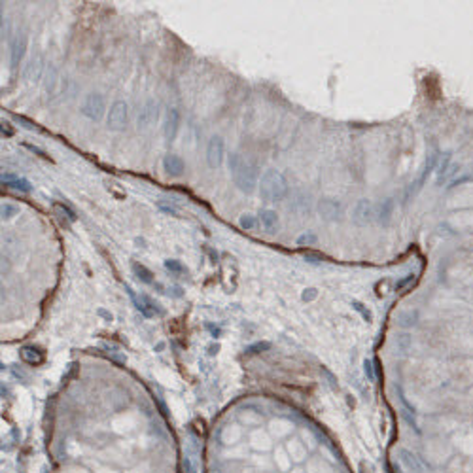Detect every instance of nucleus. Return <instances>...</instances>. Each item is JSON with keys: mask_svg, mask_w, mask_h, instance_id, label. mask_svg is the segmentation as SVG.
I'll list each match as a JSON object with an SVG mask.
<instances>
[{"mask_svg": "<svg viewBox=\"0 0 473 473\" xmlns=\"http://www.w3.org/2000/svg\"><path fill=\"white\" fill-rule=\"evenodd\" d=\"M2 184L8 186V188H11V190H19V192H23V193L32 192V186H30L29 180H25V178H15V176H11V174H2Z\"/></svg>", "mask_w": 473, "mask_h": 473, "instance_id": "13", "label": "nucleus"}, {"mask_svg": "<svg viewBox=\"0 0 473 473\" xmlns=\"http://www.w3.org/2000/svg\"><path fill=\"white\" fill-rule=\"evenodd\" d=\"M2 220H11L13 216H17V212H19V208L17 206H13V204H8V203H4L2 204Z\"/></svg>", "mask_w": 473, "mask_h": 473, "instance_id": "20", "label": "nucleus"}, {"mask_svg": "<svg viewBox=\"0 0 473 473\" xmlns=\"http://www.w3.org/2000/svg\"><path fill=\"white\" fill-rule=\"evenodd\" d=\"M288 193V182L284 178V174L274 169H269L262 174V180H260V195L262 199L269 203H276L282 201Z\"/></svg>", "mask_w": 473, "mask_h": 473, "instance_id": "2", "label": "nucleus"}, {"mask_svg": "<svg viewBox=\"0 0 473 473\" xmlns=\"http://www.w3.org/2000/svg\"><path fill=\"white\" fill-rule=\"evenodd\" d=\"M23 358H25L29 363H40L42 360H44V356L40 354V350L34 348V346H25V348H23Z\"/></svg>", "mask_w": 473, "mask_h": 473, "instance_id": "17", "label": "nucleus"}, {"mask_svg": "<svg viewBox=\"0 0 473 473\" xmlns=\"http://www.w3.org/2000/svg\"><path fill=\"white\" fill-rule=\"evenodd\" d=\"M133 272L136 274V278H140L142 282H151V272L144 267V265H140V263H133Z\"/></svg>", "mask_w": 473, "mask_h": 473, "instance_id": "19", "label": "nucleus"}, {"mask_svg": "<svg viewBox=\"0 0 473 473\" xmlns=\"http://www.w3.org/2000/svg\"><path fill=\"white\" fill-rule=\"evenodd\" d=\"M223 150H225V146H223L222 136H212L208 146H206V163H208L210 169H218L222 165Z\"/></svg>", "mask_w": 473, "mask_h": 473, "instance_id": "7", "label": "nucleus"}, {"mask_svg": "<svg viewBox=\"0 0 473 473\" xmlns=\"http://www.w3.org/2000/svg\"><path fill=\"white\" fill-rule=\"evenodd\" d=\"M392 214H394V199H386V201L381 204V208H379V222L383 223V225H388L390 223V220H392Z\"/></svg>", "mask_w": 473, "mask_h": 473, "instance_id": "15", "label": "nucleus"}, {"mask_svg": "<svg viewBox=\"0 0 473 473\" xmlns=\"http://www.w3.org/2000/svg\"><path fill=\"white\" fill-rule=\"evenodd\" d=\"M104 112H106L104 97L99 93H89L81 104V114L91 121H101L104 118Z\"/></svg>", "mask_w": 473, "mask_h": 473, "instance_id": "4", "label": "nucleus"}, {"mask_svg": "<svg viewBox=\"0 0 473 473\" xmlns=\"http://www.w3.org/2000/svg\"><path fill=\"white\" fill-rule=\"evenodd\" d=\"M178 127H180V112L176 108H169L167 116H165V136H167L169 142L174 140V136L178 133Z\"/></svg>", "mask_w": 473, "mask_h": 473, "instance_id": "10", "label": "nucleus"}, {"mask_svg": "<svg viewBox=\"0 0 473 473\" xmlns=\"http://www.w3.org/2000/svg\"><path fill=\"white\" fill-rule=\"evenodd\" d=\"M239 223H241L242 229H252V227L256 225V220H254V216H252V214H242L241 220H239Z\"/></svg>", "mask_w": 473, "mask_h": 473, "instance_id": "21", "label": "nucleus"}, {"mask_svg": "<svg viewBox=\"0 0 473 473\" xmlns=\"http://www.w3.org/2000/svg\"><path fill=\"white\" fill-rule=\"evenodd\" d=\"M157 118H159V104L153 101V99L146 101L144 106H142V110L138 112V120H136L138 129H142V131H144V129H150L151 125H155Z\"/></svg>", "mask_w": 473, "mask_h": 473, "instance_id": "6", "label": "nucleus"}, {"mask_svg": "<svg viewBox=\"0 0 473 473\" xmlns=\"http://www.w3.org/2000/svg\"><path fill=\"white\" fill-rule=\"evenodd\" d=\"M42 72H44V59H42V55H34L27 63V67L23 70V78L30 83H34V81H40Z\"/></svg>", "mask_w": 473, "mask_h": 473, "instance_id": "9", "label": "nucleus"}, {"mask_svg": "<svg viewBox=\"0 0 473 473\" xmlns=\"http://www.w3.org/2000/svg\"><path fill=\"white\" fill-rule=\"evenodd\" d=\"M365 373H369V379L373 381V369H371V363L365 362Z\"/></svg>", "mask_w": 473, "mask_h": 473, "instance_id": "28", "label": "nucleus"}, {"mask_svg": "<svg viewBox=\"0 0 473 473\" xmlns=\"http://www.w3.org/2000/svg\"><path fill=\"white\" fill-rule=\"evenodd\" d=\"M57 81H59V72H57V68L53 65H48V68H46V81H44L46 83V91L53 93Z\"/></svg>", "mask_w": 473, "mask_h": 473, "instance_id": "16", "label": "nucleus"}, {"mask_svg": "<svg viewBox=\"0 0 473 473\" xmlns=\"http://www.w3.org/2000/svg\"><path fill=\"white\" fill-rule=\"evenodd\" d=\"M53 208L57 212H61L63 216H67V220L70 223H74L76 220H78V216H76V212L72 210V208H68L67 204H61V203H53Z\"/></svg>", "mask_w": 473, "mask_h": 473, "instance_id": "18", "label": "nucleus"}, {"mask_svg": "<svg viewBox=\"0 0 473 473\" xmlns=\"http://www.w3.org/2000/svg\"><path fill=\"white\" fill-rule=\"evenodd\" d=\"M25 51H27V34L25 32H17L10 42V61L13 68H17L21 59L25 57Z\"/></svg>", "mask_w": 473, "mask_h": 473, "instance_id": "8", "label": "nucleus"}, {"mask_svg": "<svg viewBox=\"0 0 473 473\" xmlns=\"http://www.w3.org/2000/svg\"><path fill=\"white\" fill-rule=\"evenodd\" d=\"M314 295H316V290H312V288H311V290H307V292L303 293V297H305V299H312Z\"/></svg>", "mask_w": 473, "mask_h": 473, "instance_id": "27", "label": "nucleus"}, {"mask_svg": "<svg viewBox=\"0 0 473 473\" xmlns=\"http://www.w3.org/2000/svg\"><path fill=\"white\" fill-rule=\"evenodd\" d=\"M375 206H373V203L369 201V199H362V201L356 203V206H354V212H352V222L356 223V225H369V223L375 220Z\"/></svg>", "mask_w": 473, "mask_h": 473, "instance_id": "5", "label": "nucleus"}, {"mask_svg": "<svg viewBox=\"0 0 473 473\" xmlns=\"http://www.w3.org/2000/svg\"><path fill=\"white\" fill-rule=\"evenodd\" d=\"M260 222L267 231H274L278 227V214L274 210H262L260 212Z\"/></svg>", "mask_w": 473, "mask_h": 473, "instance_id": "14", "label": "nucleus"}, {"mask_svg": "<svg viewBox=\"0 0 473 473\" xmlns=\"http://www.w3.org/2000/svg\"><path fill=\"white\" fill-rule=\"evenodd\" d=\"M25 146H27V148H29L30 151H34V153H38V155H40L42 159H46V161H51V157H50V155H48L46 151H42L40 148H36V146H32V144H25Z\"/></svg>", "mask_w": 473, "mask_h": 473, "instance_id": "24", "label": "nucleus"}, {"mask_svg": "<svg viewBox=\"0 0 473 473\" xmlns=\"http://www.w3.org/2000/svg\"><path fill=\"white\" fill-rule=\"evenodd\" d=\"M163 169H165V172H167L169 176H180L182 172H184V169H186V163L182 161V157L171 153V155H165Z\"/></svg>", "mask_w": 473, "mask_h": 473, "instance_id": "12", "label": "nucleus"}, {"mask_svg": "<svg viewBox=\"0 0 473 473\" xmlns=\"http://www.w3.org/2000/svg\"><path fill=\"white\" fill-rule=\"evenodd\" d=\"M127 121H129V106L125 101H116L110 106L108 112V118H106V127L110 131L120 133L127 127Z\"/></svg>", "mask_w": 473, "mask_h": 473, "instance_id": "3", "label": "nucleus"}, {"mask_svg": "<svg viewBox=\"0 0 473 473\" xmlns=\"http://www.w3.org/2000/svg\"><path fill=\"white\" fill-rule=\"evenodd\" d=\"M227 165L233 174L235 186L242 193H254L256 188H260V171L254 163L244 161L239 153H231Z\"/></svg>", "mask_w": 473, "mask_h": 473, "instance_id": "1", "label": "nucleus"}, {"mask_svg": "<svg viewBox=\"0 0 473 473\" xmlns=\"http://www.w3.org/2000/svg\"><path fill=\"white\" fill-rule=\"evenodd\" d=\"M2 133H4L6 136H11V135H13V129L10 127V123H2Z\"/></svg>", "mask_w": 473, "mask_h": 473, "instance_id": "26", "label": "nucleus"}, {"mask_svg": "<svg viewBox=\"0 0 473 473\" xmlns=\"http://www.w3.org/2000/svg\"><path fill=\"white\" fill-rule=\"evenodd\" d=\"M316 241H318V239H316V235L309 233V235H301V237L297 239V244H299V246H305V244H314Z\"/></svg>", "mask_w": 473, "mask_h": 473, "instance_id": "22", "label": "nucleus"}, {"mask_svg": "<svg viewBox=\"0 0 473 473\" xmlns=\"http://www.w3.org/2000/svg\"><path fill=\"white\" fill-rule=\"evenodd\" d=\"M411 280H413V274H409L407 278H403V280L400 282L398 286H396V290H402V288H405V286H407V284H409V282H411Z\"/></svg>", "mask_w": 473, "mask_h": 473, "instance_id": "25", "label": "nucleus"}, {"mask_svg": "<svg viewBox=\"0 0 473 473\" xmlns=\"http://www.w3.org/2000/svg\"><path fill=\"white\" fill-rule=\"evenodd\" d=\"M318 210H320V216H322L324 220L333 222V220L339 218V214H341V206H339V203L333 201V199H322L320 204H318Z\"/></svg>", "mask_w": 473, "mask_h": 473, "instance_id": "11", "label": "nucleus"}, {"mask_svg": "<svg viewBox=\"0 0 473 473\" xmlns=\"http://www.w3.org/2000/svg\"><path fill=\"white\" fill-rule=\"evenodd\" d=\"M165 267H167V269H171V271H176V272H184V271H186L180 263L174 262V260H167V262H165Z\"/></svg>", "mask_w": 473, "mask_h": 473, "instance_id": "23", "label": "nucleus"}]
</instances>
